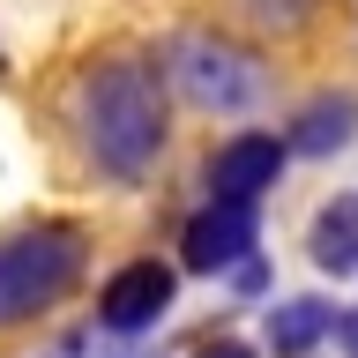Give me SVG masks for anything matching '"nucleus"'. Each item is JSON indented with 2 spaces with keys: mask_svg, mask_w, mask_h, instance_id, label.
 <instances>
[{
  "mask_svg": "<svg viewBox=\"0 0 358 358\" xmlns=\"http://www.w3.org/2000/svg\"><path fill=\"white\" fill-rule=\"evenodd\" d=\"M75 142H83L90 172L112 187H142L157 157L172 142L164 120V83L150 60H97L75 83Z\"/></svg>",
  "mask_w": 358,
  "mask_h": 358,
  "instance_id": "obj_1",
  "label": "nucleus"
},
{
  "mask_svg": "<svg viewBox=\"0 0 358 358\" xmlns=\"http://www.w3.org/2000/svg\"><path fill=\"white\" fill-rule=\"evenodd\" d=\"M83 268H90V231L67 217H38V224L0 231V336L67 306Z\"/></svg>",
  "mask_w": 358,
  "mask_h": 358,
  "instance_id": "obj_2",
  "label": "nucleus"
},
{
  "mask_svg": "<svg viewBox=\"0 0 358 358\" xmlns=\"http://www.w3.org/2000/svg\"><path fill=\"white\" fill-rule=\"evenodd\" d=\"M164 75L194 112H217V120H239L268 97V67L246 52V45L217 38V30H179L164 45Z\"/></svg>",
  "mask_w": 358,
  "mask_h": 358,
  "instance_id": "obj_3",
  "label": "nucleus"
},
{
  "mask_svg": "<svg viewBox=\"0 0 358 358\" xmlns=\"http://www.w3.org/2000/svg\"><path fill=\"white\" fill-rule=\"evenodd\" d=\"M172 291H179V276H172L164 262H127L105 291H97V321H105L112 336H142V329L164 321Z\"/></svg>",
  "mask_w": 358,
  "mask_h": 358,
  "instance_id": "obj_4",
  "label": "nucleus"
},
{
  "mask_svg": "<svg viewBox=\"0 0 358 358\" xmlns=\"http://www.w3.org/2000/svg\"><path fill=\"white\" fill-rule=\"evenodd\" d=\"M276 172H284V142H276V134H231V142L209 157V201L254 209V201L276 187Z\"/></svg>",
  "mask_w": 358,
  "mask_h": 358,
  "instance_id": "obj_5",
  "label": "nucleus"
},
{
  "mask_svg": "<svg viewBox=\"0 0 358 358\" xmlns=\"http://www.w3.org/2000/svg\"><path fill=\"white\" fill-rule=\"evenodd\" d=\"M254 254V209H231V201H209L201 217H187V239H179V262L194 276H224Z\"/></svg>",
  "mask_w": 358,
  "mask_h": 358,
  "instance_id": "obj_6",
  "label": "nucleus"
},
{
  "mask_svg": "<svg viewBox=\"0 0 358 358\" xmlns=\"http://www.w3.org/2000/svg\"><path fill=\"white\" fill-rule=\"evenodd\" d=\"M351 134H358V97H351V90H336V97H313V105L291 120L284 150H299V157H329V150H343Z\"/></svg>",
  "mask_w": 358,
  "mask_h": 358,
  "instance_id": "obj_7",
  "label": "nucleus"
},
{
  "mask_svg": "<svg viewBox=\"0 0 358 358\" xmlns=\"http://www.w3.org/2000/svg\"><path fill=\"white\" fill-rule=\"evenodd\" d=\"M306 246H313V268H329V276H358V194L321 201Z\"/></svg>",
  "mask_w": 358,
  "mask_h": 358,
  "instance_id": "obj_8",
  "label": "nucleus"
},
{
  "mask_svg": "<svg viewBox=\"0 0 358 358\" xmlns=\"http://www.w3.org/2000/svg\"><path fill=\"white\" fill-rule=\"evenodd\" d=\"M321 336H336V306H321V299H284V306L268 313V343H276V358H306Z\"/></svg>",
  "mask_w": 358,
  "mask_h": 358,
  "instance_id": "obj_9",
  "label": "nucleus"
},
{
  "mask_svg": "<svg viewBox=\"0 0 358 358\" xmlns=\"http://www.w3.org/2000/svg\"><path fill=\"white\" fill-rule=\"evenodd\" d=\"M239 8H246L254 22H262V30H306L321 0H239Z\"/></svg>",
  "mask_w": 358,
  "mask_h": 358,
  "instance_id": "obj_10",
  "label": "nucleus"
},
{
  "mask_svg": "<svg viewBox=\"0 0 358 358\" xmlns=\"http://www.w3.org/2000/svg\"><path fill=\"white\" fill-rule=\"evenodd\" d=\"M194 358H254V351H246V343H231V336H217V343H201Z\"/></svg>",
  "mask_w": 358,
  "mask_h": 358,
  "instance_id": "obj_11",
  "label": "nucleus"
},
{
  "mask_svg": "<svg viewBox=\"0 0 358 358\" xmlns=\"http://www.w3.org/2000/svg\"><path fill=\"white\" fill-rule=\"evenodd\" d=\"M336 343H343V351L358 358V313H343V321H336Z\"/></svg>",
  "mask_w": 358,
  "mask_h": 358,
  "instance_id": "obj_12",
  "label": "nucleus"
}]
</instances>
